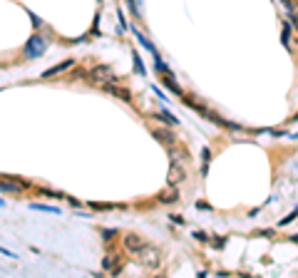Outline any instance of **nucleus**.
<instances>
[{
	"label": "nucleus",
	"instance_id": "nucleus-4",
	"mask_svg": "<svg viewBox=\"0 0 298 278\" xmlns=\"http://www.w3.org/2000/svg\"><path fill=\"white\" fill-rule=\"evenodd\" d=\"M184 176H186V172H184V166L179 164V162H172V166H169V184L172 186H176V184H182L184 182Z\"/></svg>",
	"mask_w": 298,
	"mask_h": 278
},
{
	"label": "nucleus",
	"instance_id": "nucleus-1",
	"mask_svg": "<svg viewBox=\"0 0 298 278\" xmlns=\"http://www.w3.org/2000/svg\"><path fill=\"white\" fill-rule=\"evenodd\" d=\"M137 256H140V264L144 266V268H159L162 266V254H159V248H154V246H142L140 251H137Z\"/></svg>",
	"mask_w": 298,
	"mask_h": 278
},
{
	"label": "nucleus",
	"instance_id": "nucleus-6",
	"mask_svg": "<svg viewBox=\"0 0 298 278\" xmlns=\"http://www.w3.org/2000/svg\"><path fill=\"white\" fill-rule=\"evenodd\" d=\"M124 246H127V251H132V254H137L142 246H144V241L137 236V234H127L124 236Z\"/></svg>",
	"mask_w": 298,
	"mask_h": 278
},
{
	"label": "nucleus",
	"instance_id": "nucleus-2",
	"mask_svg": "<svg viewBox=\"0 0 298 278\" xmlns=\"http://www.w3.org/2000/svg\"><path fill=\"white\" fill-rule=\"evenodd\" d=\"M45 52V38H30V42L25 45V55L28 58H40Z\"/></svg>",
	"mask_w": 298,
	"mask_h": 278
},
{
	"label": "nucleus",
	"instance_id": "nucleus-10",
	"mask_svg": "<svg viewBox=\"0 0 298 278\" xmlns=\"http://www.w3.org/2000/svg\"><path fill=\"white\" fill-rule=\"evenodd\" d=\"M162 202H176V192H169V194H164V196H162Z\"/></svg>",
	"mask_w": 298,
	"mask_h": 278
},
{
	"label": "nucleus",
	"instance_id": "nucleus-7",
	"mask_svg": "<svg viewBox=\"0 0 298 278\" xmlns=\"http://www.w3.org/2000/svg\"><path fill=\"white\" fill-rule=\"evenodd\" d=\"M72 68V60H65V62H60V65H55L52 70H48L42 77H55V74H60V72H65V70Z\"/></svg>",
	"mask_w": 298,
	"mask_h": 278
},
{
	"label": "nucleus",
	"instance_id": "nucleus-8",
	"mask_svg": "<svg viewBox=\"0 0 298 278\" xmlns=\"http://www.w3.org/2000/svg\"><path fill=\"white\" fill-rule=\"evenodd\" d=\"M154 134H156L159 142H164V144H169V146L174 144V134H172V132H166V130H156Z\"/></svg>",
	"mask_w": 298,
	"mask_h": 278
},
{
	"label": "nucleus",
	"instance_id": "nucleus-3",
	"mask_svg": "<svg viewBox=\"0 0 298 278\" xmlns=\"http://www.w3.org/2000/svg\"><path fill=\"white\" fill-rule=\"evenodd\" d=\"M90 77H92L94 82H112V80H114V72H112L110 65H97V68H92Z\"/></svg>",
	"mask_w": 298,
	"mask_h": 278
},
{
	"label": "nucleus",
	"instance_id": "nucleus-9",
	"mask_svg": "<svg viewBox=\"0 0 298 278\" xmlns=\"http://www.w3.org/2000/svg\"><path fill=\"white\" fill-rule=\"evenodd\" d=\"M110 92H114L120 100H124V102H130V92H124V90H117V87H112Z\"/></svg>",
	"mask_w": 298,
	"mask_h": 278
},
{
	"label": "nucleus",
	"instance_id": "nucleus-5",
	"mask_svg": "<svg viewBox=\"0 0 298 278\" xmlns=\"http://www.w3.org/2000/svg\"><path fill=\"white\" fill-rule=\"evenodd\" d=\"M0 189L8 192V194H22L28 189L25 182H15V179H0Z\"/></svg>",
	"mask_w": 298,
	"mask_h": 278
}]
</instances>
